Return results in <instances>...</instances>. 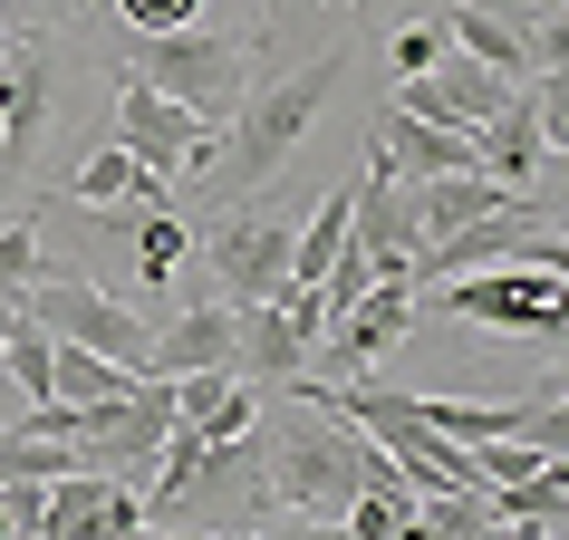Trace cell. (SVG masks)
<instances>
[{
	"label": "cell",
	"instance_id": "cell-1",
	"mask_svg": "<svg viewBox=\"0 0 569 540\" xmlns=\"http://www.w3.org/2000/svg\"><path fill=\"white\" fill-rule=\"evenodd\" d=\"M338 78H348V59H309V68H290V78H270V88H241V107H232V126H222V164H203L222 193H261L290 154H300V136L319 117H329V97H338Z\"/></svg>",
	"mask_w": 569,
	"mask_h": 540
},
{
	"label": "cell",
	"instance_id": "cell-2",
	"mask_svg": "<svg viewBox=\"0 0 569 540\" xmlns=\"http://www.w3.org/2000/svg\"><path fill=\"white\" fill-rule=\"evenodd\" d=\"M358 492V434H348V416L338 406H319V387H309V416L280 424L261 453V502L270 511H309V521H329L338 502Z\"/></svg>",
	"mask_w": 569,
	"mask_h": 540
},
{
	"label": "cell",
	"instance_id": "cell-3",
	"mask_svg": "<svg viewBox=\"0 0 569 540\" xmlns=\"http://www.w3.org/2000/svg\"><path fill=\"white\" fill-rule=\"evenodd\" d=\"M435 300H445V319L492 329V338H540V348H560V338H569V319H560V270H531V261L453 270V280H435Z\"/></svg>",
	"mask_w": 569,
	"mask_h": 540
},
{
	"label": "cell",
	"instance_id": "cell-4",
	"mask_svg": "<svg viewBox=\"0 0 569 540\" xmlns=\"http://www.w3.org/2000/svg\"><path fill=\"white\" fill-rule=\"evenodd\" d=\"M136 78H146V88H164L174 107H193L203 126H232L251 59H241V39L193 30V20H183V30H146V49H136Z\"/></svg>",
	"mask_w": 569,
	"mask_h": 540
},
{
	"label": "cell",
	"instance_id": "cell-5",
	"mask_svg": "<svg viewBox=\"0 0 569 540\" xmlns=\"http://www.w3.org/2000/svg\"><path fill=\"white\" fill-rule=\"evenodd\" d=\"M117 146L146 164V174H203L222 154V126H203L193 107H174L164 88H146L136 68L117 78Z\"/></svg>",
	"mask_w": 569,
	"mask_h": 540
},
{
	"label": "cell",
	"instance_id": "cell-6",
	"mask_svg": "<svg viewBox=\"0 0 569 540\" xmlns=\"http://www.w3.org/2000/svg\"><path fill=\"white\" fill-rule=\"evenodd\" d=\"M49 107H59V59H49L39 39H10V59H0V174L39 164Z\"/></svg>",
	"mask_w": 569,
	"mask_h": 540
},
{
	"label": "cell",
	"instance_id": "cell-7",
	"mask_svg": "<svg viewBox=\"0 0 569 540\" xmlns=\"http://www.w3.org/2000/svg\"><path fill=\"white\" fill-rule=\"evenodd\" d=\"M511 88H521V78H502V68H482V59H463V49H445L435 68L396 78L387 107H406V117H435V126H482Z\"/></svg>",
	"mask_w": 569,
	"mask_h": 540
},
{
	"label": "cell",
	"instance_id": "cell-8",
	"mask_svg": "<svg viewBox=\"0 0 569 540\" xmlns=\"http://www.w3.org/2000/svg\"><path fill=\"white\" fill-rule=\"evenodd\" d=\"M203 261H212V280H222V300L251 309V300H270V290L290 280V222H261V212H222V232L203 241Z\"/></svg>",
	"mask_w": 569,
	"mask_h": 540
},
{
	"label": "cell",
	"instance_id": "cell-9",
	"mask_svg": "<svg viewBox=\"0 0 569 540\" xmlns=\"http://www.w3.org/2000/svg\"><path fill=\"white\" fill-rule=\"evenodd\" d=\"M406 329H416V280H406V270H377L358 300L329 319V338H338V358H348V367H387Z\"/></svg>",
	"mask_w": 569,
	"mask_h": 540
},
{
	"label": "cell",
	"instance_id": "cell-10",
	"mask_svg": "<svg viewBox=\"0 0 569 540\" xmlns=\"http://www.w3.org/2000/svg\"><path fill=\"white\" fill-rule=\"evenodd\" d=\"M367 146L387 154L406 183H425V174H463V164H473V126H435V117H406V107H387Z\"/></svg>",
	"mask_w": 569,
	"mask_h": 540
},
{
	"label": "cell",
	"instance_id": "cell-11",
	"mask_svg": "<svg viewBox=\"0 0 569 540\" xmlns=\"http://www.w3.org/2000/svg\"><path fill=\"white\" fill-rule=\"evenodd\" d=\"M183 367H232V300H193L146 338V377H183Z\"/></svg>",
	"mask_w": 569,
	"mask_h": 540
},
{
	"label": "cell",
	"instance_id": "cell-12",
	"mask_svg": "<svg viewBox=\"0 0 569 540\" xmlns=\"http://www.w3.org/2000/svg\"><path fill=\"white\" fill-rule=\"evenodd\" d=\"M511 203H540V193H511V183H492V174H425L416 183V241H435V232H453V222H482V212H511Z\"/></svg>",
	"mask_w": 569,
	"mask_h": 540
},
{
	"label": "cell",
	"instance_id": "cell-13",
	"mask_svg": "<svg viewBox=\"0 0 569 540\" xmlns=\"http://www.w3.org/2000/svg\"><path fill=\"white\" fill-rule=\"evenodd\" d=\"M482 492H492V521H502V531H560V511H569V463H540V473L482 482Z\"/></svg>",
	"mask_w": 569,
	"mask_h": 540
},
{
	"label": "cell",
	"instance_id": "cell-14",
	"mask_svg": "<svg viewBox=\"0 0 569 540\" xmlns=\"http://www.w3.org/2000/svg\"><path fill=\"white\" fill-rule=\"evenodd\" d=\"M445 39L463 49V59L502 68V78H531V49H521V30H511L502 10H482V0H453V10H445Z\"/></svg>",
	"mask_w": 569,
	"mask_h": 540
},
{
	"label": "cell",
	"instance_id": "cell-15",
	"mask_svg": "<svg viewBox=\"0 0 569 540\" xmlns=\"http://www.w3.org/2000/svg\"><path fill=\"white\" fill-rule=\"evenodd\" d=\"M59 193H68V203H164V174H146L126 146H107V154H88Z\"/></svg>",
	"mask_w": 569,
	"mask_h": 540
},
{
	"label": "cell",
	"instance_id": "cell-16",
	"mask_svg": "<svg viewBox=\"0 0 569 540\" xmlns=\"http://www.w3.org/2000/svg\"><path fill=\"white\" fill-rule=\"evenodd\" d=\"M146 367H117V358H97V348H68V338H59V358H49V396H68V406H107Z\"/></svg>",
	"mask_w": 569,
	"mask_h": 540
},
{
	"label": "cell",
	"instance_id": "cell-17",
	"mask_svg": "<svg viewBox=\"0 0 569 540\" xmlns=\"http://www.w3.org/2000/svg\"><path fill=\"white\" fill-rule=\"evenodd\" d=\"M183 251H193V232H183L174 212L154 203L146 222H136V280H146V290H164V280H174V270H183Z\"/></svg>",
	"mask_w": 569,
	"mask_h": 540
},
{
	"label": "cell",
	"instance_id": "cell-18",
	"mask_svg": "<svg viewBox=\"0 0 569 540\" xmlns=\"http://www.w3.org/2000/svg\"><path fill=\"white\" fill-rule=\"evenodd\" d=\"M39 270H49V251H39V222H10V232H0V300H20Z\"/></svg>",
	"mask_w": 569,
	"mask_h": 540
},
{
	"label": "cell",
	"instance_id": "cell-19",
	"mask_svg": "<svg viewBox=\"0 0 569 540\" xmlns=\"http://www.w3.org/2000/svg\"><path fill=\"white\" fill-rule=\"evenodd\" d=\"M203 10H212V0H117V20L136 39H146V30H183V20H203Z\"/></svg>",
	"mask_w": 569,
	"mask_h": 540
},
{
	"label": "cell",
	"instance_id": "cell-20",
	"mask_svg": "<svg viewBox=\"0 0 569 540\" xmlns=\"http://www.w3.org/2000/svg\"><path fill=\"white\" fill-rule=\"evenodd\" d=\"M445 49H453V39H445V20H406V30H396V78H416V68H435Z\"/></svg>",
	"mask_w": 569,
	"mask_h": 540
},
{
	"label": "cell",
	"instance_id": "cell-21",
	"mask_svg": "<svg viewBox=\"0 0 569 540\" xmlns=\"http://www.w3.org/2000/svg\"><path fill=\"white\" fill-rule=\"evenodd\" d=\"M39 511H49V482H0V521L20 540H39Z\"/></svg>",
	"mask_w": 569,
	"mask_h": 540
},
{
	"label": "cell",
	"instance_id": "cell-22",
	"mask_svg": "<svg viewBox=\"0 0 569 540\" xmlns=\"http://www.w3.org/2000/svg\"><path fill=\"white\" fill-rule=\"evenodd\" d=\"M521 10H560V0H521Z\"/></svg>",
	"mask_w": 569,
	"mask_h": 540
},
{
	"label": "cell",
	"instance_id": "cell-23",
	"mask_svg": "<svg viewBox=\"0 0 569 540\" xmlns=\"http://www.w3.org/2000/svg\"><path fill=\"white\" fill-rule=\"evenodd\" d=\"M0 59H10V30H0Z\"/></svg>",
	"mask_w": 569,
	"mask_h": 540
},
{
	"label": "cell",
	"instance_id": "cell-24",
	"mask_svg": "<svg viewBox=\"0 0 569 540\" xmlns=\"http://www.w3.org/2000/svg\"><path fill=\"white\" fill-rule=\"evenodd\" d=\"M338 10H367V0H338Z\"/></svg>",
	"mask_w": 569,
	"mask_h": 540
},
{
	"label": "cell",
	"instance_id": "cell-25",
	"mask_svg": "<svg viewBox=\"0 0 569 540\" xmlns=\"http://www.w3.org/2000/svg\"><path fill=\"white\" fill-rule=\"evenodd\" d=\"M0 540H10V521H0Z\"/></svg>",
	"mask_w": 569,
	"mask_h": 540
}]
</instances>
